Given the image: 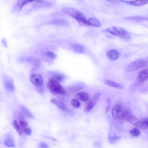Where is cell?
I'll return each instance as SVG.
<instances>
[{
  "label": "cell",
  "mask_w": 148,
  "mask_h": 148,
  "mask_svg": "<svg viewBox=\"0 0 148 148\" xmlns=\"http://www.w3.org/2000/svg\"><path fill=\"white\" fill-rule=\"evenodd\" d=\"M47 57L50 58L54 59L56 58V56L55 54L51 51H48L46 53Z\"/></svg>",
  "instance_id": "obj_30"
},
{
  "label": "cell",
  "mask_w": 148,
  "mask_h": 148,
  "mask_svg": "<svg viewBox=\"0 0 148 148\" xmlns=\"http://www.w3.org/2000/svg\"><path fill=\"white\" fill-rule=\"evenodd\" d=\"M39 147V148H49V146L46 143L42 142L40 144Z\"/></svg>",
  "instance_id": "obj_33"
},
{
  "label": "cell",
  "mask_w": 148,
  "mask_h": 148,
  "mask_svg": "<svg viewBox=\"0 0 148 148\" xmlns=\"http://www.w3.org/2000/svg\"><path fill=\"white\" fill-rule=\"evenodd\" d=\"M104 82L107 85L115 88L123 89L124 88V86L121 84L109 80L105 79Z\"/></svg>",
  "instance_id": "obj_14"
},
{
  "label": "cell",
  "mask_w": 148,
  "mask_h": 148,
  "mask_svg": "<svg viewBox=\"0 0 148 148\" xmlns=\"http://www.w3.org/2000/svg\"><path fill=\"white\" fill-rule=\"evenodd\" d=\"M124 111L121 106L119 104L115 105L113 107L111 111L113 118L117 121L123 123L125 120Z\"/></svg>",
  "instance_id": "obj_3"
},
{
  "label": "cell",
  "mask_w": 148,
  "mask_h": 148,
  "mask_svg": "<svg viewBox=\"0 0 148 148\" xmlns=\"http://www.w3.org/2000/svg\"><path fill=\"white\" fill-rule=\"evenodd\" d=\"M130 134L132 136L137 137L139 136L140 134V131L136 128H133L129 131Z\"/></svg>",
  "instance_id": "obj_24"
},
{
  "label": "cell",
  "mask_w": 148,
  "mask_h": 148,
  "mask_svg": "<svg viewBox=\"0 0 148 148\" xmlns=\"http://www.w3.org/2000/svg\"><path fill=\"white\" fill-rule=\"evenodd\" d=\"M122 2L134 5H141L147 3L148 0L121 1Z\"/></svg>",
  "instance_id": "obj_15"
},
{
  "label": "cell",
  "mask_w": 148,
  "mask_h": 148,
  "mask_svg": "<svg viewBox=\"0 0 148 148\" xmlns=\"http://www.w3.org/2000/svg\"><path fill=\"white\" fill-rule=\"evenodd\" d=\"M71 47L73 50L76 53H82L84 52V47L79 44H73L71 45Z\"/></svg>",
  "instance_id": "obj_18"
},
{
  "label": "cell",
  "mask_w": 148,
  "mask_h": 148,
  "mask_svg": "<svg viewBox=\"0 0 148 148\" xmlns=\"http://www.w3.org/2000/svg\"><path fill=\"white\" fill-rule=\"evenodd\" d=\"M119 56V53L117 51L112 49L109 51L107 53L108 58L111 60H114L118 58Z\"/></svg>",
  "instance_id": "obj_13"
},
{
  "label": "cell",
  "mask_w": 148,
  "mask_h": 148,
  "mask_svg": "<svg viewBox=\"0 0 148 148\" xmlns=\"http://www.w3.org/2000/svg\"><path fill=\"white\" fill-rule=\"evenodd\" d=\"M31 0H18L15 3L12 9V11L14 12H20L23 7L26 3L32 1Z\"/></svg>",
  "instance_id": "obj_10"
},
{
  "label": "cell",
  "mask_w": 148,
  "mask_h": 148,
  "mask_svg": "<svg viewBox=\"0 0 148 148\" xmlns=\"http://www.w3.org/2000/svg\"><path fill=\"white\" fill-rule=\"evenodd\" d=\"M31 130L29 128L26 127L23 130V132L27 135H30L31 134Z\"/></svg>",
  "instance_id": "obj_32"
},
{
  "label": "cell",
  "mask_w": 148,
  "mask_h": 148,
  "mask_svg": "<svg viewBox=\"0 0 148 148\" xmlns=\"http://www.w3.org/2000/svg\"><path fill=\"white\" fill-rule=\"evenodd\" d=\"M51 24L62 26H67L69 25L68 22L66 20L60 18L55 19L50 21Z\"/></svg>",
  "instance_id": "obj_12"
},
{
  "label": "cell",
  "mask_w": 148,
  "mask_h": 148,
  "mask_svg": "<svg viewBox=\"0 0 148 148\" xmlns=\"http://www.w3.org/2000/svg\"><path fill=\"white\" fill-rule=\"evenodd\" d=\"M124 117L125 120L134 125L138 126L140 121L134 115L130 110H124Z\"/></svg>",
  "instance_id": "obj_6"
},
{
  "label": "cell",
  "mask_w": 148,
  "mask_h": 148,
  "mask_svg": "<svg viewBox=\"0 0 148 148\" xmlns=\"http://www.w3.org/2000/svg\"><path fill=\"white\" fill-rule=\"evenodd\" d=\"M26 60L28 62L33 63L36 67H38L40 66V61L38 59H36L32 58H27Z\"/></svg>",
  "instance_id": "obj_21"
},
{
  "label": "cell",
  "mask_w": 148,
  "mask_h": 148,
  "mask_svg": "<svg viewBox=\"0 0 148 148\" xmlns=\"http://www.w3.org/2000/svg\"><path fill=\"white\" fill-rule=\"evenodd\" d=\"M51 103L56 105L60 110L66 112H69V110L64 104L61 101L53 99L51 100Z\"/></svg>",
  "instance_id": "obj_11"
},
{
  "label": "cell",
  "mask_w": 148,
  "mask_h": 148,
  "mask_svg": "<svg viewBox=\"0 0 148 148\" xmlns=\"http://www.w3.org/2000/svg\"><path fill=\"white\" fill-rule=\"evenodd\" d=\"M148 118L144 119L141 121H139L137 127L142 129H145L148 128Z\"/></svg>",
  "instance_id": "obj_20"
},
{
  "label": "cell",
  "mask_w": 148,
  "mask_h": 148,
  "mask_svg": "<svg viewBox=\"0 0 148 148\" xmlns=\"http://www.w3.org/2000/svg\"><path fill=\"white\" fill-rule=\"evenodd\" d=\"M47 85L50 90L53 93L64 95L67 94L66 92L61 84L54 78H50Z\"/></svg>",
  "instance_id": "obj_2"
},
{
  "label": "cell",
  "mask_w": 148,
  "mask_h": 148,
  "mask_svg": "<svg viewBox=\"0 0 148 148\" xmlns=\"http://www.w3.org/2000/svg\"><path fill=\"white\" fill-rule=\"evenodd\" d=\"M127 18V19L130 20H135L136 21L142 20L146 19V18L140 16L130 17Z\"/></svg>",
  "instance_id": "obj_29"
},
{
  "label": "cell",
  "mask_w": 148,
  "mask_h": 148,
  "mask_svg": "<svg viewBox=\"0 0 148 148\" xmlns=\"http://www.w3.org/2000/svg\"><path fill=\"white\" fill-rule=\"evenodd\" d=\"M19 125L23 132V130L28 126V124L24 120H20L19 121Z\"/></svg>",
  "instance_id": "obj_26"
},
{
  "label": "cell",
  "mask_w": 148,
  "mask_h": 148,
  "mask_svg": "<svg viewBox=\"0 0 148 148\" xmlns=\"http://www.w3.org/2000/svg\"><path fill=\"white\" fill-rule=\"evenodd\" d=\"M110 106H107L105 108V112L106 113L108 112L110 110Z\"/></svg>",
  "instance_id": "obj_35"
},
{
  "label": "cell",
  "mask_w": 148,
  "mask_h": 148,
  "mask_svg": "<svg viewBox=\"0 0 148 148\" xmlns=\"http://www.w3.org/2000/svg\"><path fill=\"white\" fill-rule=\"evenodd\" d=\"M5 84L6 87L10 91H13L14 89V86L13 82L10 80H5Z\"/></svg>",
  "instance_id": "obj_22"
},
{
  "label": "cell",
  "mask_w": 148,
  "mask_h": 148,
  "mask_svg": "<svg viewBox=\"0 0 148 148\" xmlns=\"http://www.w3.org/2000/svg\"><path fill=\"white\" fill-rule=\"evenodd\" d=\"M107 31L112 34L122 37L125 39L130 38L128 33L123 28L112 26L108 28Z\"/></svg>",
  "instance_id": "obj_4"
},
{
  "label": "cell",
  "mask_w": 148,
  "mask_h": 148,
  "mask_svg": "<svg viewBox=\"0 0 148 148\" xmlns=\"http://www.w3.org/2000/svg\"><path fill=\"white\" fill-rule=\"evenodd\" d=\"M14 125L15 128L18 132L19 134L20 135L21 134L22 132L19 125L18 124L16 121H14Z\"/></svg>",
  "instance_id": "obj_28"
},
{
  "label": "cell",
  "mask_w": 148,
  "mask_h": 148,
  "mask_svg": "<svg viewBox=\"0 0 148 148\" xmlns=\"http://www.w3.org/2000/svg\"><path fill=\"white\" fill-rule=\"evenodd\" d=\"M5 144L7 146L10 147H13L14 145L13 141L9 138L5 140Z\"/></svg>",
  "instance_id": "obj_27"
},
{
  "label": "cell",
  "mask_w": 148,
  "mask_h": 148,
  "mask_svg": "<svg viewBox=\"0 0 148 148\" xmlns=\"http://www.w3.org/2000/svg\"><path fill=\"white\" fill-rule=\"evenodd\" d=\"M148 74L147 69L143 70L140 71L136 77V82L138 84H141L147 81L148 79Z\"/></svg>",
  "instance_id": "obj_9"
},
{
  "label": "cell",
  "mask_w": 148,
  "mask_h": 148,
  "mask_svg": "<svg viewBox=\"0 0 148 148\" xmlns=\"http://www.w3.org/2000/svg\"><path fill=\"white\" fill-rule=\"evenodd\" d=\"M71 103L72 106L75 108L79 107L81 105L80 102L77 99H73L71 101Z\"/></svg>",
  "instance_id": "obj_25"
},
{
  "label": "cell",
  "mask_w": 148,
  "mask_h": 148,
  "mask_svg": "<svg viewBox=\"0 0 148 148\" xmlns=\"http://www.w3.org/2000/svg\"><path fill=\"white\" fill-rule=\"evenodd\" d=\"M21 109L23 113L28 117L31 118H33V116L29 110L25 107L22 106H21Z\"/></svg>",
  "instance_id": "obj_23"
},
{
  "label": "cell",
  "mask_w": 148,
  "mask_h": 148,
  "mask_svg": "<svg viewBox=\"0 0 148 148\" xmlns=\"http://www.w3.org/2000/svg\"><path fill=\"white\" fill-rule=\"evenodd\" d=\"M101 93L98 92L95 94L90 101L84 109L85 112H88L92 110L95 106L97 102L99 100Z\"/></svg>",
  "instance_id": "obj_8"
},
{
  "label": "cell",
  "mask_w": 148,
  "mask_h": 148,
  "mask_svg": "<svg viewBox=\"0 0 148 148\" xmlns=\"http://www.w3.org/2000/svg\"><path fill=\"white\" fill-rule=\"evenodd\" d=\"M75 97L78 99L84 101H88L89 98V96L87 93L82 92L77 93L75 95Z\"/></svg>",
  "instance_id": "obj_16"
},
{
  "label": "cell",
  "mask_w": 148,
  "mask_h": 148,
  "mask_svg": "<svg viewBox=\"0 0 148 148\" xmlns=\"http://www.w3.org/2000/svg\"><path fill=\"white\" fill-rule=\"evenodd\" d=\"M111 101V100L110 98L109 97H107L106 99V102L108 104H109L110 103Z\"/></svg>",
  "instance_id": "obj_34"
},
{
  "label": "cell",
  "mask_w": 148,
  "mask_h": 148,
  "mask_svg": "<svg viewBox=\"0 0 148 148\" xmlns=\"http://www.w3.org/2000/svg\"><path fill=\"white\" fill-rule=\"evenodd\" d=\"M146 62L142 59H139L132 62L129 64L125 68V71L127 72H131L144 66Z\"/></svg>",
  "instance_id": "obj_5"
},
{
  "label": "cell",
  "mask_w": 148,
  "mask_h": 148,
  "mask_svg": "<svg viewBox=\"0 0 148 148\" xmlns=\"http://www.w3.org/2000/svg\"><path fill=\"white\" fill-rule=\"evenodd\" d=\"M121 138V137L114 133L109 134L108 136L109 141L110 143L112 144L116 143Z\"/></svg>",
  "instance_id": "obj_17"
},
{
  "label": "cell",
  "mask_w": 148,
  "mask_h": 148,
  "mask_svg": "<svg viewBox=\"0 0 148 148\" xmlns=\"http://www.w3.org/2000/svg\"><path fill=\"white\" fill-rule=\"evenodd\" d=\"M64 11L65 13L76 19L79 23L90 25L84 15L77 10L71 8H64Z\"/></svg>",
  "instance_id": "obj_1"
},
{
  "label": "cell",
  "mask_w": 148,
  "mask_h": 148,
  "mask_svg": "<svg viewBox=\"0 0 148 148\" xmlns=\"http://www.w3.org/2000/svg\"><path fill=\"white\" fill-rule=\"evenodd\" d=\"M89 25L95 27H98L101 25L100 22L97 19L91 18H90L88 21Z\"/></svg>",
  "instance_id": "obj_19"
},
{
  "label": "cell",
  "mask_w": 148,
  "mask_h": 148,
  "mask_svg": "<svg viewBox=\"0 0 148 148\" xmlns=\"http://www.w3.org/2000/svg\"><path fill=\"white\" fill-rule=\"evenodd\" d=\"M56 79L58 81H62L64 78V76L60 74H57L55 75Z\"/></svg>",
  "instance_id": "obj_31"
},
{
  "label": "cell",
  "mask_w": 148,
  "mask_h": 148,
  "mask_svg": "<svg viewBox=\"0 0 148 148\" xmlns=\"http://www.w3.org/2000/svg\"><path fill=\"white\" fill-rule=\"evenodd\" d=\"M31 82L36 86L37 89L43 88V80L41 75L39 74H33L30 77Z\"/></svg>",
  "instance_id": "obj_7"
}]
</instances>
